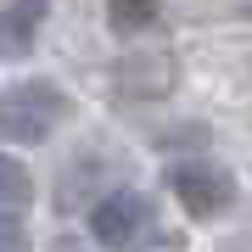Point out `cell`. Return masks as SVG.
Returning a JSON list of instances; mask_svg holds the SVG:
<instances>
[{
	"instance_id": "6da1fadb",
	"label": "cell",
	"mask_w": 252,
	"mask_h": 252,
	"mask_svg": "<svg viewBox=\"0 0 252 252\" xmlns=\"http://www.w3.org/2000/svg\"><path fill=\"white\" fill-rule=\"evenodd\" d=\"M67 118V95L51 79H23L0 95V140L11 146H39L51 140V129Z\"/></svg>"
},
{
	"instance_id": "7a4b0ae2",
	"label": "cell",
	"mask_w": 252,
	"mask_h": 252,
	"mask_svg": "<svg viewBox=\"0 0 252 252\" xmlns=\"http://www.w3.org/2000/svg\"><path fill=\"white\" fill-rule=\"evenodd\" d=\"M168 180H174V196H180V207L190 219H219L235 202V180L219 162H180Z\"/></svg>"
},
{
	"instance_id": "3957f363",
	"label": "cell",
	"mask_w": 252,
	"mask_h": 252,
	"mask_svg": "<svg viewBox=\"0 0 252 252\" xmlns=\"http://www.w3.org/2000/svg\"><path fill=\"white\" fill-rule=\"evenodd\" d=\"M146 219H152L146 196L118 190V196H101V202L90 207V235H95V241H107V247H129V241L146 230Z\"/></svg>"
},
{
	"instance_id": "277c9868",
	"label": "cell",
	"mask_w": 252,
	"mask_h": 252,
	"mask_svg": "<svg viewBox=\"0 0 252 252\" xmlns=\"http://www.w3.org/2000/svg\"><path fill=\"white\" fill-rule=\"evenodd\" d=\"M174 56H124V62L112 67V84L124 95H135V101H152V95H168L174 90Z\"/></svg>"
},
{
	"instance_id": "5b68a950",
	"label": "cell",
	"mask_w": 252,
	"mask_h": 252,
	"mask_svg": "<svg viewBox=\"0 0 252 252\" xmlns=\"http://www.w3.org/2000/svg\"><path fill=\"white\" fill-rule=\"evenodd\" d=\"M45 11H51V0H11L0 11V56L6 62H17V56L34 51V34L45 23Z\"/></svg>"
},
{
	"instance_id": "8992f818",
	"label": "cell",
	"mask_w": 252,
	"mask_h": 252,
	"mask_svg": "<svg viewBox=\"0 0 252 252\" xmlns=\"http://www.w3.org/2000/svg\"><path fill=\"white\" fill-rule=\"evenodd\" d=\"M34 202V180H28V168L17 157H0V207L6 213H23V207Z\"/></svg>"
},
{
	"instance_id": "52a82bcc",
	"label": "cell",
	"mask_w": 252,
	"mask_h": 252,
	"mask_svg": "<svg viewBox=\"0 0 252 252\" xmlns=\"http://www.w3.org/2000/svg\"><path fill=\"white\" fill-rule=\"evenodd\" d=\"M107 23L118 34H140L157 23V0H107Z\"/></svg>"
},
{
	"instance_id": "ba28073f",
	"label": "cell",
	"mask_w": 252,
	"mask_h": 252,
	"mask_svg": "<svg viewBox=\"0 0 252 252\" xmlns=\"http://www.w3.org/2000/svg\"><path fill=\"white\" fill-rule=\"evenodd\" d=\"M0 252H28V230H23V219L6 213V207H0Z\"/></svg>"
}]
</instances>
